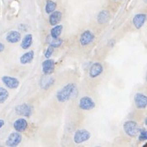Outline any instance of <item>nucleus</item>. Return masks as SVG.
Returning <instances> with one entry per match:
<instances>
[{
	"instance_id": "nucleus-25",
	"label": "nucleus",
	"mask_w": 147,
	"mask_h": 147,
	"mask_svg": "<svg viewBox=\"0 0 147 147\" xmlns=\"http://www.w3.org/2000/svg\"><path fill=\"white\" fill-rule=\"evenodd\" d=\"M115 44H116V40L114 39H111V40L107 41V46L109 47H113L115 46Z\"/></svg>"
},
{
	"instance_id": "nucleus-24",
	"label": "nucleus",
	"mask_w": 147,
	"mask_h": 147,
	"mask_svg": "<svg viewBox=\"0 0 147 147\" xmlns=\"http://www.w3.org/2000/svg\"><path fill=\"white\" fill-rule=\"evenodd\" d=\"M54 52V48L52 47H51V46H49V47H47V49L46 50V51H45V53H44V55H45V57L48 59V58H51V55H52V54Z\"/></svg>"
},
{
	"instance_id": "nucleus-7",
	"label": "nucleus",
	"mask_w": 147,
	"mask_h": 147,
	"mask_svg": "<svg viewBox=\"0 0 147 147\" xmlns=\"http://www.w3.org/2000/svg\"><path fill=\"white\" fill-rule=\"evenodd\" d=\"M95 39V36L94 32L90 30H85L81 33L80 36V42L81 46L86 47L88 45L91 44Z\"/></svg>"
},
{
	"instance_id": "nucleus-23",
	"label": "nucleus",
	"mask_w": 147,
	"mask_h": 147,
	"mask_svg": "<svg viewBox=\"0 0 147 147\" xmlns=\"http://www.w3.org/2000/svg\"><path fill=\"white\" fill-rule=\"evenodd\" d=\"M138 140L140 141H146L147 140V132L146 129H141L140 128V132L138 134Z\"/></svg>"
},
{
	"instance_id": "nucleus-6",
	"label": "nucleus",
	"mask_w": 147,
	"mask_h": 147,
	"mask_svg": "<svg viewBox=\"0 0 147 147\" xmlns=\"http://www.w3.org/2000/svg\"><path fill=\"white\" fill-rule=\"evenodd\" d=\"M22 140V136L18 131H14L9 134L7 140L5 141V145L8 147H16L20 145Z\"/></svg>"
},
{
	"instance_id": "nucleus-5",
	"label": "nucleus",
	"mask_w": 147,
	"mask_h": 147,
	"mask_svg": "<svg viewBox=\"0 0 147 147\" xmlns=\"http://www.w3.org/2000/svg\"><path fill=\"white\" fill-rule=\"evenodd\" d=\"M95 106V102L89 96H84L79 101V107L83 111H91Z\"/></svg>"
},
{
	"instance_id": "nucleus-2",
	"label": "nucleus",
	"mask_w": 147,
	"mask_h": 147,
	"mask_svg": "<svg viewBox=\"0 0 147 147\" xmlns=\"http://www.w3.org/2000/svg\"><path fill=\"white\" fill-rule=\"evenodd\" d=\"M123 130L129 137L136 138L140 132V127L136 121L129 120L123 123Z\"/></svg>"
},
{
	"instance_id": "nucleus-4",
	"label": "nucleus",
	"mask_w": 147,
	"mask_h": 147,
	"mask_svg": "<svg viewBox=\"0 0 147 147\" xmlns=\"http://www.w3.org/2000/svg\"><path fill=\"white\" fill-rule=\"evenodd\" d=\"M91 138V133L86 129H80L77 130L74 134L73 140L75 144H82L86 142Z\"/></svg>"
},
{
	"instance_id": "nucleus-22",
	"label": "nucleus",
	"mask_w": 147,
	"mask_h": 147,
	"mask_svg": "<svg viewBox=\"0 0 147 147\" xmlns=\"http://www.w3.org/2000/svg\"><path fill=\"white\" fill-rule=\"evenodd\" d=\"M9 98V93L5 88L0 87V104L4 103Z\"/></svg>"
},
{
	"instance_id": "nucleus-14",
	"label": "nucleus",
	"mask_w": 147,
	"mask_h": 147,
	"mask_svg": "<svg viewBox=\"0 0 147 147\" xmlns=\"http://www.w3.org/2000/svg\"><path fill=\"white\" fill-rule=\"evenodd\" d=\"M22 40V34L18 31H10L6 36V40L10 44H15Z\"/></svg>"
},
{
	"instance_id": "nucleus-15",
	"label": "nucleus",
	"mask_w": 147,
	"mask_h": 147,
	"mask_svg": "<svg viewBox=\"0 0 147 147\" xmlns=\"http://www.w3.org/2000/svg\"><path fill=\"white\" fill-rule=\"evenodd\" d=\"M62 19V13L60 11H54L50 14L49 17V23L51 26H55L60 23Z\"/></svg>"
},
{
	"instance_id": "nucleus-16",
	"label": "nucleus",
	"mask_w": 147,
	"mask_h": 147,
	"mask_svg": "<svg viewBox=\"0 0 147 147\" xmlns=\"http://www.w3.org/2000/svg\"><path fill=\"white\" fill-rule=\"evenodd\" d=\"M33 42V36L32 34L27 33L24 36L23 38H22V42H21V47L23 50H28L30 47H32Z\"/></svg>"
},
{
	"instance_id": "nucleus-29",
	"label": "nucleus",
	"mask_w": 147,
	"mask_h": 147,
	"mask_svg": "<svg viewBox=\"0 0 147 147\" xmlns=\"http://www.w3.org/2000/svg\"><path fill=\"white\" fill-rule=\"evenodd\" d=\"M114 1H117V0H114Z\"/></svg>"
},
{
	"instance_id": "nucleus-9",
	"label": "nucleus",
	"mask_w": 147,
	"mask_h": 147,
	"mask_svg": "<svg viewBox=\"0 0 147 147\" xmlns=\"http://www.w3.org/2000/svg\"><path fill=\"white\" fill-rule=\"evenodd\" d=\"M1 80H2L3 84L10 89H16L20 85L19 80L15 77L5 75V76H3Z\"/></svg>"
},
{
	"instance_id": "nucleus-11",
	"label": "nucleus",
	"mask_w": 147,
	"mask_h": 147,
	"mask_svg": "<svg viewBox=\"0 0 147 147\" xmlns=\"http://www.w3.org/2000/svg\"><path fill=\"white\" fill-rule=\"evenodd\" d=\"M102 72H103L102 65L99 62H95L90 67L88 75L91 79H96L97 77L100 76Z\"/></svg>"
},
{
	"instance_id": "nucleus-27",
	"label": "nucleus",
	"mask_w": 147,
	"mask_h": 147,
	"mask_svg": "<svg viewBox=\"0 0 147 147\" xmlns=\"http://www.w3.org/2000/svg\"><path fill=\"white\" fill-rule=\"evenodd\" d=\"M4 124H5V121L3 120V119H0V130H1V128L4 126Z\"/></svg>"
},
{
	"instance_id": "nucleus-1",
	"label": "nucleus",
	"mask_w": 147,
	"mask_h": 147,
	"mask_svg": "<svg viewBox=\"0 0 147 147\" xmlns=\"http://www.w3.org/2000/svg\"><path fill=\"white\" fill-rule=\"evenodd\" d=\"M76 89V86L73 83H69L63 88H61L56 94V99L60 103L66 102L72 97Z\"/></svg>"
},
{
	"instance_id": "nucleus-17",
	"label": "nucleus",
	"mask_w": 147,
	"mask_h": 147,
	"mask_svg": "<svg viewBox=\"0 0 147 147\" xmlns=\"http://www.w3.org/2000/svg\"><path fill=\"white\" fill-rule=\"evenodd\" d=\"M34 57H35V53L33 51H29L26 53L22 54L20 57V63L22 65H27L32 62Z\"/></svg>"
},
{
	"instance_id": "nucleus-13",
	"label": "nucleus",
	"mask_w": 147,
	"mask_h": 147,
	"mask_svg": "<svg viewBox=\"0 0 147 147\" xmlns=\"http://www.w3.org/2000/svg\"><path fill=\"white\" fill-rule=\"evenodd\" d=\"M27 127H28V122L25 118H18L13 122L14 130L20 133L25 131Z\"/></svg>"
},
{
	"instance_id": "nucleus-8",
	"label": "nucleus",
	"mask_w": 147,
	"mask_h": 147,
	"mask_svg": "<svg viewBox=\"0 0 147 147\" xmlns=\"http://www.w3.org/2000/svg\"><path fill=\"white\" fill-rule=\"evenodd\" d=\"M134 103L136 108L145 109L147 107V97L142 93H136L134 95Z\"/></svg>"
},
{
	"instance_id": "nucleus-18",
	"label": "nucleus",
	"mask_w": 147,
	"mask_h": 147,
	"mask_svg": "<svg viewBox=\"0 0 147 147\" xmlns=\"http://www.w3.org/2000/svg\"><path fill=\"white\" fill-rule=\"evenodd\" d=\"M109 18H110V13H109V12L107 11V10H102V11H101L100 13L98 14V17H97L98 22L100 25H102V24L107 23V22L109 21Z\"/></svg>"
},
{
	"instance_id": "nucleus-28",
	"label": "nucleus",
	"mask_w": 147,
	"mask_h": 147,
	"mask_svg": "<svg viewBox=\"0 0 147 147\" xmlns=\"http://www.w3.org/2000/svg\"><path fill=\"white\" fill-rule=\"evenodd\" d=\"M145 125H146H146H147V119H146V117L145 118Z\"/></svg>"
},
{
	"instance_id": "nucleus-12",
	"label": "nucleus",
	"mask_w": 147,
	"mask_h": 147,
	"mask_svg": "<svg viewBox=\"0 0 147 147\" xmlns=\"http://www.w3.org/2000/svg\"><path fill=\"white\" fill-rule=\"evenodd\" d=\"M146 13H137L133 17L132 19V23H133L134 27L136 29H140L143 27L146 22Z\"/></svg>"
},
{
	"instance_id": "nucleus-21",
	"label": "nucleus",
	"mask_w": 147,
	"mask_h": 147,
	"mask_svg": "<svg viewBox=\"0 0 147 147\" xmlns=\"http://www.w3.org/2000/svg\"><path fill=\"white\" fill-rule=\"evenodd\" d=\"M51 39H47V42L49 43V46L52 47L55 49V48H58L60 47L62 43H63V40L60 39V37L59 38H52L51 36H50Z\"/></svg>"
},
{
	"instance_id": "nucleus-26",
	"label": "nucleus",
	"mask_w": 147,
	"mask_h": 147,
	"mask_svg": "<svg viewBox=\"0 0 147 147\" xmlns=\"http://www.w3.org/2000/svg\"><path fill=\"white\" fill-rule=\"evenodd\" d=\"M4 49H5V46H4V44H3V43H2V42H0V53H1V52H3V51H4Z\"/></svg>"
},
{
	"instance_id": "nucleus-3",
	"label": "nucleus",
	"mask_w": 147,
	"mask_h": 147,
	"mask_svg": "<svg viewBox=\"0 0 147 147\" xmlns=\"http://www.w3.org/2000/svg\"><path fill=\"white\" fill-rule=\"evenodd\" d=\"M15 113L17 115L25 118H29L33 113V107L27 103H22L15 107Z\"/></svg>"
},
{
	"instance_id": "nucleus-19",
	"label": "nucleus",
	"mask_w": 147,
	"mask_h": 147,
	"mask_svg": "<svg viewBox=\"0 0 147 147\" xmlns=\"http://www.w3.org/2000/svg\"><path fill=\"white\" fill-rule=\"evenodd\" d=\"M63 31V25L61 24H57L55 26H54L51 30V36L52 38H59L60 36V35L62 33Z\"/></svg>"
},
{
	"instance_id": "nucleus-20",
	"label": "nucleus",
	"mask_w": 147,
	"mask_h": 147,
	"mask_svg": "<svg viewBox=\"0 0 147 147\" xmlns=\"http://www.w3.org/2000/svg\"><path fill=\"white\" fill-rule=\"evenodd\" d=\"M57 7V4L55 2H54L53 0H47L46 1V6H45V10L47 14H51L53 13L54 11H55Z\"/></svg>"
},
{
	"instance_id": "nucleus-10",
	"label": "nucleus",
	"mask_w": 147,
	"mask_h": 147,
	"mask_svg": "<svg viewBox=\"0 0 147 147\" xmlns=\"http://www.w3.org/2000/svg\"><path fill=\"white\" fill-rule=\"evenodd\" d=\"M41 67H42V72L45 75H49L53 73L55 70V60L52 59L48 58L47 60H45L42 64H41Z\"/></svg>"
}]
</instances>
